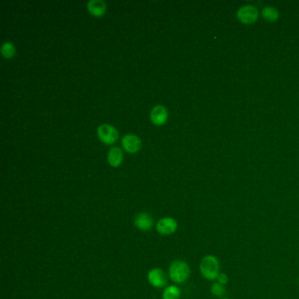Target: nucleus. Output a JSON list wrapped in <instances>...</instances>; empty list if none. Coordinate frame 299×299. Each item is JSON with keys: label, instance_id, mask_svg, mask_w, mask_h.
Wrapping results in <instances>:
<instances>
[{"label": "nucleus", "instance_id": "nucleus-1", "mask_svg": "<svg viewBox=\"0 0 299 299\" xmlns=\"http://www.w3.org/2000/svg\"><path fill=\"white\" fill-rule=\"evenodd\" d=\"M220 261L215 255H206L200 262V272L207 280H216L220 275Z\"/></svg>", "mask_w": 299, "mask_h": 299}, {"label": "nucleus", "instance_id": "nucleus-2", "mask_svg": "<svg viewBox=\"0 0 299 299\" xmlns=\"http://www.w3.org/2000/svg\"><path fill=\"white\" fill-rule=\"evenodd\" d=\"M169 277L172 281L176 283L185 282L190 275V270L188 264L183 261H175L169 267Z\"/></svg>", "mask_w": 299, "mask_h": 299}, {"label": "nucleus", "instance_id": "nucleus-3", "mask_svg": "<svg viewBox=\"0 0 299 299\" xmlns=\"http://www.w3.org/2000/svg\"><path fill=\"white\" fill-rule=\"evenodd\" d=\"M97 132L100 141L108 145L114 143L119 138L118 130L110 124H102L97 128Z\"/></svg>", "mask_w": 299, "mask_h": 299}, {"label": "nucleus", "instance_id": "nucleus-4", "mask_svg": "<svg viewBox=\"0 0 299 299\" xmlns=\"http://www.w3.org/2000/svg\"><path fill=\"white\" fill-rule=\"evenodd\" d=\"M178 227L176 220L173 218H163L156 224L157 232L162 235H170L175 233Z\"/></svg>", "mask_w": 299, "mask_h": 299}, {"label": "nucleus", "instance_id": "nucleus-5", "mask_svg": "<svg viewBox=\"0 0 299 299\" xmlns=\"http://www.w3.org/2000/svg\"><path fill=\"white\" fill-rule=\"evenodd\" d=\"M168 118V112L167 108L163 105L154 106L150 112V119L154 125L161 126L166 123Z\"/></svg>", "mask_w": 299, "mask_h": 299}, {"label": "nucleus", "instance_id": "nucleus-6", "mask_svg": "<svg viewBox=\"0 0 299 299\" xmlns=\"http://www.w3.org/2000/svg\"><path fill=\"white\" fill-rule=\"evenodd\" d=\"M122 146L128 153H136L141 148V140L135 134L128 133L122 138Z\"/></svg>", "mask_w": 299, "mask_h": 299}, {"label": "nucleus", "instance_id": "nucleus-7", "mask_svg": "<svg viewBox=\"0 0 299 299\" xmlns=\"http://www.w3.org/2000/svg\"><path fill=\"white\" fill-rule=\"evenodd\" d=\"M148 280L155 288H163L167 282L166 276L161 268H153L148 274Z\"/></svg>", "mask_w": 299, "mask_h": 299}, {"label": "nucleus", "instance_id": "nucleus-8", "mask_svg": "<svg viewBox=\"0 0 299 299\" xmlns=\"http://www.w3.org/2000/svg\"><path fill=\"white\" fill-rule=\"evenodd\" d=\"M238 18L243 23L249 24L255 21L258 16V12L252 5H246L243 6L238 12Z\"/></svg>", "mask_w": 299, "mask_h": 299}, {"label": "nucleus", "instance_id": "nucleus-9", "mask_svg": "<svg viewBox=\"0 0 299 299\" xmlns=\"http://www.w3.org/2000/svg\"><path fill=\"white\" fill-rule=\"evenodd\" d=\"M153 219L152 217L146 212H141L139 213L134 219V225L137 228L143 232L150 231V229L153 226Z\"/></svg>", "mask_w": 299, "mask_h": 299}, {"label": "nucleus", "instance_id": "nucleus-10", "mask_svg": "<svg viewBox=\"0 0 299 299\" xmlns=\"http://www.w3.org/2000/svg\"><path fill=\"white\" fill-rule=\"evenodd\" d=\"M87 9L93 16L102 17L106 14V2H104L103 0H89L87 2Z\"/></svg>", "mask_w": 299, "mask_h": 299}, {"label": "nucleus", "instance_id": "nucleus-11", "mask_svg": "<svg viewBox=\"0 0 299 299\" xmlns=\"http://www.w3.org/2000/svg\"><path fill=\"white\" fill-rule=\"evenodd\" d=\"M123 152L119 147H112L108 151L107 160L111 166L112 167H119L123 162Z\"/></svg>", "mask_w": 299, "mask_h": 299}, {"label": "nucleus", "instance_id": "nucleus-12", "mask_svg": "<svg viewBox=\"0 0 299 299\" xmlns=\"http://www.w3.org/2000/svg\"><path fill=\"white\" fill-rule=\"evenodd\" d=\"M16 53V49L13 42L5 41L1 46V54L6 59H11L14 57Z\"/></svg>", "mask_w": 299, "mask_h": 299}, {"label": "nucleus", "instance_id": "nucleus-13", "mask_svg": "<svg viewBox=\"0 0 299 299\" xmlns=\"http://www.w3.org/2000/svg\"><path fill=\"white\" fill-rule=\"evenodd\" d=\"M181 291L179 288L176 285L168 286L163 291V299H180Z\"/></svg>", "mask_w": 299, "mask_h": 299}, {"label": "nucleus", "instance_id": "nucleus-14", "mask_svg": "<svg viewBox=\"0 0 299 299\" xmlns=\"http://www.w3.org/2000/svg\"><path fill=\"white\" fill-rule=\"evenodd\" d=\"M211 294L214 295L215 297L221 298L225 294V288H224V285H222L220 282L216 281L211 285Z\"/></svg>", "mask_w": 299, "mask_h": 299}, {"label": "nucleus", "instance_id": "nucleus-15", "mask_svg": "<svg viewBox=\"0 0 299 299\" xmlns=\"http://www.w3.org/2000/svg\"><path fill=\"white\" fill-rule=\"evenodd\" d=\"M262 15L266 19H268L269 21H273V20L277 19V17H278V13H277V10L273 8V7H266L262 11Z\"/></svg>", "mask_w": 299, "mask_h": 299}, {"label": "nucleus", "instance_id": "nucleus-16", "mask_svg": "<svg viewBox=\"0 0 299 299\" xmlns=\"http://www.w3.org/2000/svg\"><path fill=\"white\" fill-rule=\"evenodd\" d=\"M217 280H218V282H220V284L225 285V284H227V282L229 281L228 276L224 273H220Z\"/></svg>", "mask_w": 299, "mask_h": 299}, {"label": "nucleus", "instance_id": "nucleus-17", "mask_svg": "<svg viewBox=\"0 0 299 299\" xmlns=\"http://www.w3.org/2000/svg\"></svg>", "mask_w": 299, "mask_h": 299}]
</instances>
